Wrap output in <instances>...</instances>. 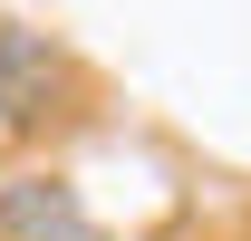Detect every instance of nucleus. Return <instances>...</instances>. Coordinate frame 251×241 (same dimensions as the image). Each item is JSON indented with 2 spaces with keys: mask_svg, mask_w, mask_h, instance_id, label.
Here are the masks:
<instances>
[{
  "mask_svg": "<svg viewBox=\"0 0 251 241\" xmlns=\"http://www.w3.org/2000/svg\"><path fill=\"white\" fill-rule=\"evenodd\" d=\"M68 87H77V68H68L58 39L29 29V20H0V125L10 135H39L68 106Z\"/></svg>",
  "mask_w": 251,
  "mask_h": 241,
  "instance_id": "f257e3e1",
  "label": "nucleus"
},
{
  "mask_svg": "<svg viewBox=\"0 0 251 241\" xmlns=\"http://www.w3.org/2000/svg\"><path fill=\"white\" fill-rule=\"evenodd\" d=\"M0 241H106V232L68 174H20L0 183Z\"/></svg>",
  "mask_w": 251,
  "mask_h": 241,
  "instance_id": "f03ea898",
  "label": "nucleus"
}]
</instances>
